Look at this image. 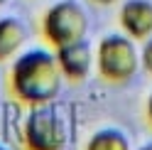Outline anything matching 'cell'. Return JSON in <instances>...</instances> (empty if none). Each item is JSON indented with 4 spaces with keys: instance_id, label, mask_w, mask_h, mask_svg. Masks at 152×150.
Returning a JSON list of instances; mask_svg holds the SVG:
<instances>
[{
    "instance_id": "obj_1",
    "label": "cell",
    "mask_w": 152,
    "mask_h": 150,
    "mask_svg": "<svg viewBox=\"0 0 152 150\" xmlns=\"http://www.w3.org/2000/svg\"><path fill=\"white\" fill-rule=\"evenodd\" d=\"M61 71L56 64L54 52L37 47V49L22 52L12 62L7 86L17 104L22 106H44L54 104V99L61 91Z\"/></svg>"
},
{
    "instance_id": "obj_2",
    "label": "cell",
    "mask_w": 152,
    "mask_h": 150,
    "mask_svg": "<svg viewBox=\"0 0 152 150\" xmlns=\"http://www.w3.org/2000/svg\"><path fill=\"white\" fill-rule=\"evenodd\" d=\"M69 145V123L56 104L32 106L22 123L25 150H66Z\"/></svg>"
},
{
    "instance_id": "obj_3",
    "label": "cell",
    "mask_w": 152,
    "mask_h": 150,
    "mask_svg": "<svg viewBox=\"0 0 152 150\" xmlns=\"http://www.w3.org/2000/svg\"><path fill=\"white\" fill-rule=\"evenodd\" d=\"M39 30L52 49H61L83 42L88 32V17L76 0H59L44 12Z\"/></svg>"
},
{
    "instance_id": "obj_4",
    "label": "cell",
    "mask_w": 152,
    "mask_h": 150,
    "mask_svg": "<svg viewBox=\"0 0 152 150\" xmlns=\"http://www.w3.org/2000/svg\"><path fill=\"white\" fill-rule=\"evenodd\" d=\"M96 67H98V74L108 84H125L135 76L140 67V52L128 35H120V32L106 35L98 42Z\"/></svg>"
},
{
    "instance_id": "obj_5",
    "label": "cell",
    "mask_w": 152,
    "mask_h": 150,
    "mask_svg": "<svg viewBox=\"0 0 152 150\" xmlns=\"http://www.w3.org/2000/svg\"><path fill=\"white\" fill-rule=\"evenodd\" d=\"M54 57H56V64H59L61 76L74 81V84L86 81L91 69H93V52H91V47L86 42L54 49Z\"/></svg>"
},
{
    "instance_id": "obj_6",
    "label": "cell",
    "mask_w": 152,
    "mask_h": 150,
    "mask_svg": "<svg viewBox=\"0 0 152 150\" xmlns=\"http://www.w3.org/2000/svg\"><path fill=\"white\" fill-rule=\"evenodd\" d=\"M120 27L132 42H145L152 37V3L150 0H125L120 7Z\"/></svg>"
},
{
    "instance_id": "obj_7",
    "label": "cell",
    "mask_w": 152,
    "mask_h": 150,
    "mask_svg": "<svg viewBox=\"0 0 152 150\" xmlns=\"http://www.w3.org/2000/svg\"><path fill=\"white\" fill-rule=\"evenodd\" d=\"M27 42V27L17 17H0V62L12 59L20 54L22 44Z\"/></svg>"
},
{
    "instance_id": "obj_8",
    "label": "cell",
    "mask_w": 152,
    "mask_h": 150,
    "mask_svg": "<svg viewBox=\"0 0 152 150\" xmlns=\"http://www.w3.org/2000/svg\"><path fill=\"white\" fill-rule=\"evenodd\" d=\"M83 150H130V140L120 128H101L88 138Z\"/></svg>"
},
{
    "instance_id": "obj_9",
    "label": "cell",
    "mask_w": 152,
    "mask_h": 150,
    "mask_svg": "<svg viewBox=\"0 0 152 150\" xmlns=\"http://www.w3.org/2000/svg\"><path fill=\"white\" fill-rule=\"evenodd\" d=\"M140 64H142V69L147 74H152V37L145 40V44H142V49H140Z\"/></svg>"
},
{
    "instance_id": "obj_10",
    "label": "cell",
    "mask_w": 152,
    "mask_h": 150,
    "mask_svg": "<svg viewBox=\"0 0 152 150\" xmlns=\"http://www.w3.org/2000/svg\"><path fill=\"white\" fill-rule=\"evenodd\" d=\"M145 113H147V121H150V126H152V93L147 96V106H145Z\"/></svg>"
},
{
    "instance_id": "obj_11",
    "label": "cell",
    "mask_w": 152,
    "mask_h": 150,
    "mask_svg": "<svg viewBox=\"0 0 152 150\" xmlns=\"http://www.w3.org/2000/svg\"><path fill=\"white\" fill-rule=\"evenodd\" d=\"M93 3H98V5H113V3H118V0H93Z\"/></svg>"
},
{
    "instance_id": "obj_12",
    "label": "cell",
    "mask_w": 152,
    "mask_h": 150,
    "mask_svg": "<svg viewBox=\"0 0 152 150\" xmlns=\"http://www.w3.org/2000/svg\"><path fill=\"white\" fill-rule=\"evenodd\" d=\"M140 150H152V140H150V143H145V145H142Z\"/></svg>"
},
{
    "instance_id": "obj_13",
    "label": "cell",
    "mask_w": 152,
    "mask_h": 150,
    "mask_svg": "<svg viewBox=\"0 0 152 150\" xmlns=\"http://www.w3.org/2000/svg\"><path fill=\"white\" fill-rule=\"evenodd\" d=\"M5 3H7V0H0V5H5Z\"/></svg>"
},
{
    "instance_id": "obj_14",
    "label": "cell",
    "mask_w": 152,
    "mask_h": 150,
    "mask_svg": "<svg viewBox=\"0 0 152 150\" xmlns=\"http://www.w3.org/2000/svg\"><path fill=\"white\" fill-rule=\"evenodd\" d=\"M0 150H7V148H5V145H0Z\"/></svg>"
}]
</instances>
